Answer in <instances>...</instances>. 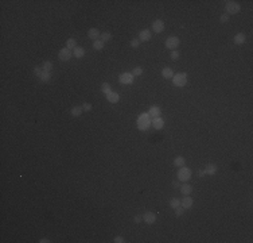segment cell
<instances>
[{"label":"cell","mask_w":253,"mask_h":243,"mask_svg":"<svg viewBox=\"0 0 253 243\" xmlns=\"http://www.w3.org/2000/svg\"><path fill=\"white\" fill-rule=\"evenodd\" d=\"M183 214H184V208L182 207V205H179L178 208H175V215H176L178 217H180Z\"/></svg>","instance_id":"31"},{"label":"cell","mask_w":253,"mask_h":243,"mask_svg":"<svg viewBox=\"0 0 253 243\" xmlns=\"http://www.w3.org/2000/svg\"><path fill=\"white\" fill-rule=\"evenodd\" d=\"M39 242H41V243H49V242H50V240H49V239H47V238H42V239H41V240H39Z\"/></svg>","instance_id":"41"},{"label":"cell","mask_w":253,"mask_h":243,"mask_svg":"<svg viewBox=\"0 0 253 243\" xmlns=\"http://www.w3.org/2000/svg\"><path fill=\"white\" fill-rule=\"evenodd\" d=\"M140 46V41L137 38H135V39H132L131 41V47H133V49H137V47Z\"/></svg>","instance_id":"34"},{"label":"cell","mask_w":253,"mask_h":243,"mask_svg":"<svg viewBox=\"0 0 253 243\" xmlns=\"http://www.w3.org/2000/svg\"><path fill=\"white\" fill-rule=\"evenodd\" d=\"M100 31H98V29H96V27H92V29L87 31V37H89L92 41H97V39L100 38Z\"/></svg>","instance_id":"11"},{"label":"cell","mask_w":253,"mask_h":243,"mask_svg":"<svg viewBox=\"0 0 253 243\" xmlns=\"http://www.w3.org/2000/svg\"><path fill=\"white\" fill-rule=\"evenodd\" d=\"M143 220L147 223V224H154L156 222V215L154 212H146L143 215Z\"/></svg>","instance_id":"10"},{"label":"cell","mask_w":253,"mask_h":243,"mask_svg":"<svg viewBox=\"0 0 253 243\" xmlns=\"http://www.w3.org/2000/svg\"><path fill=\"white\" fill-rule=\"evenodd\" d=\"M104 46H105V43L101 41V39H97V41H93V49L94 50H102L104 49Z\"/></svg>","instance_id":"25"},{"label":"cell","mask_w":253,"mask_h":243,"mask_svg":"<svg viewBox=\"0 0 253 243\" xmlns=\"http://www.w3.org/2000/svg\"><path fill=\"white\" fill-rule=\"evenodd\" d=\"M143 220V216H140V215H136V216L133 217V222L135 223H140Z\"/></svg>","instance_id":"38"},{"label":"cell","mask_w":253,"mask_h":243,"mask_svg":"<svg viewBox=\"0 0 253 243\" xmlns=\"http://www.w3.org/2000/svg\"><path fill=\"white\" fill-rule=\"evenodd\" d=\"M92 108H93V106H92L90 103H84V106H82L84 112H90V111H92Z\"/></svg>","instance_id":"33"},{"label":"cell","mask_w":253,"mask_h":243,"mask_svg":"<svg viewBox=\"0 0 253 243\" xmlns=\"http://www.w3.org/2000/svg\"><path fill=\"white\" fill-rule=\"evenodd\" d=\"M219 21H221V23H226V22H229V15L222 14L221 16H219Z\"/></svg>","instance_id":"36"},{"label":"cell","mask_w":253,"mask_h":243,"mask_svg":"<svg viewBox=\"0 0 253 243\" xmlns=\"http://www.w3.org/2000/svg\"><path fill=\"white\" fill-rule=\"evenodd\" d=\"M179 205H180V200L179 199H172L171 201H170V207L174 208V209H175V208H178Z\"/></svg>","instance_id":"30"},{"label":"cell","mask_w":253,"mask_h":243,"mask_svg":"<svg viewBox=\"0 0 253 243\" xmlns=\"http://www.w3.org/2000/svg\"><path fill=\"white\" fill-rule=\"evenodd\" d=\"M184 164H186V159L183 158V157H176V158L174 159V165L176 167H182V166H184Z\"/></svg>","instance_id":"22"},{"label":"cell","mask_w":253,"mask_h":243,"mask_svg":"<svg viewBox=\"0 0 253 243\" xmlns=\"http://www.w3.org/2000/svg\"><path fill=\"white\" fill-rule=\"evenodd\" d=\"M82 112H84V109H82V107H73V108L70 109V114H71V116L74 117H78L82 115Z\"/></svg>","instance_id":"20"},{"label":"cell","mask_w":253,"mask_h":243,"mask_svg":"<svg viewBox=\"0 0 253 243\" xmlns=\"http://www.w3.org/2000/svg\"><path fill=\"white\" fill-rule=\"evenodd\" d=\"M66 47L67 49H70V50H74L77 47V41L74 38H69L66 41Z\"/></svg>","instance_id":"23"},{"label":"cell","mask_w":253,"mask_h":243,"mask_svg":"<svg viewBox=\"0 0 253 243\" xmlns=\"http://www.w3.org/2000/svg\"><path fill=\"white\" fill-rule=\"evenodd\" d=\"M205 174H206L205 169H203V170H199V172H198V176H199V177H205Z\"/></svg>","instance_id":"40"},{"label":"cell","mask_w":253,"mask_h":243,"mask_svg":"<svg viewBox=\"0 0 253 243\" xmlns=\"http://www.w3.org/2000/svg\"><path fill=\"white\" fill-rule=\"evenodd\" d=\"M172 186H174L175 189L180 188V181H179V180H178V181H174V182H172Z\"/></svg>","instance_id":"39"},{"label":"cell","mask_w":253,"mask_h":243,"mask_svg":"<svg viewBox=\"0 0 253 243\" xmlns=\"http://www.w3.org/2000/svg\"><path fill=\"white\" fill-rule=\"evenodd\" d=\"M34 73H35V76L41 77V74L43 73V69H42V66H39V65H36V66L34 68Z\"/></svg>","instance_id":"32"},{"label":"cell","mask_w":253,"mask_h":243,"mask_svg":"<svg viewBox=\"0 0 253 243\" xmlns=\"http://www.w3.org/2000/svg\"><path fill=\"white\" fill-rule=\"evenodd\" d=\"M190 178H191V170L186 166L179 167V170H178V180H179V181H183V182H187Z\"/></svg>","instance_id":"3"},{"label":"cell","mask_w":253,"mask_h":243,"mask_svg":"<svg viewBox=\"0 0 253 243\" xmlns=\"http://www.w3.org/2000/svg\"><path fill=\"white\" fill-rule=\"evenodd\" d=\"M73 56L76 57V58H82V57L85 56V49L84 47H79V46H77L76 49L73 50Z\"/></svg>","instance_id":"19"},{"label":"cell","mask_w":253,"mask_h":243,"mask_svg":"<svg viewBox=\"0 0 253 243\" xmlns=\"http://www.w3.org/2000/svg\"><path fill=\"white\" fill-rule=\"evenodd\" d=\"M180 192H182V195H184V196H190L191 192H192V186L189 184L180 185Z\"/></svg>","instance_id":"16"},{"label":"cell","mask_w":253,"mask_h":243,"mask_svg":"<svg viewBox=\"0 0 253 243\" xmlns=\"http://www.w3.org/2000/svg\"><path fill=\"white\" fill-rule=\"evenodd\" d=\"M113 242L114 243H122V242H124V238H122V236H116L113 239Z\"/></svg>","instance_id":"37"},{"label":"cell","mask_w":253,"mask_h":243,"mask_svg":"<svg viewBox=\"0 0 253 243\" xmlns=\"http://www.w3.org/2000/svg\"><path fill=\"white\" fill-rule=\"evenodd\" d=\"M225 8H226V12L227 15L229 14H238L240 10H241V6H240V3H237V1H226V4H225Z\"/></svg>","instance_id":"4"},{"label":"cell","mask_w":253,"mask_h":243,"mask_svg":"<svg viewBox=\"0 0 253 243\" xmlns=\"http://www.w3.org/2000/svg\"><path fill=\"white\" fill-rule=\"evenodd\" d=\"M205 172H206V174L214 176L215 173H217V165H215V164H209V165H206V167H205Z\"/></svg>","instance_id":"17"},{"label":"cell","mask_w":253,"mask_h":243,"mask_svg":"<svg viewBox=\"0 0 253 243\" xmlns=\"http://www.w3.org/2000/svg\"><path fill=\"white\" fill-rule=\"evenodd\" d=\"M151 31H149L148 29H144V30H141V31L139 32V41L140 42H147V41H149L151 39Z\"/></svg>","instance_id":"9"},{"label":"cell","mask_w":253,"mask_h":243,"mask_svg":"<svg viewBox=\"0 0 253 243\" xmlns=\"http://www.w3.org/2000/svg\"><path fill=\"white\" fill-rule=\"evenodd\" d=\"M111 89H112V88H111V84H108V82H104V84L101 85V92H102L104 95L111 93V92H112Z\"/></svg>","instance_id":"26"},{"label":"cell","mask_w":253,"mask_h":243,"mask_svg":"<svg viewBox=\"0 0 253 243\" xmlns=\"http://www.w3.org/2000/svg\"><path fill=\"white\" fill-rule=\"evenodd\" d=\"M148 115L154 119V117H159L160 115H162V111H160V108L157 106H152L151 108L148 109Z\"/></svg>","instance_id":"13"},{"label":"cell","mask_w":253,"mask_h":243,"mask_svg":"<svg viewBox=\"0 0 253 243\" xmlns=\"http://www.w3.org/2000/svg\"><path fill=\"white\" fill-rule=\"evenodd\" d=\"M100 37H101V41L104 42V43H105V42H108V41H111V39H112V34H111V32H108V31H106V32H102V34H101Z\"/></svg>","instance_id":"28"},{"label":"cell","mask_w":253,"mask_h":243,"mask_svg":"<svg viewBox=\"0 0 253 243\" xmlns=\"http://www.w3.org/2000/svg\"><path fill=\"white\" fill-rule=\"evenodd\" d=\"M162 76L164 79H172L174 77V72H172L171 68H164L163 70H162Z\"/></svg>","instance_id":"21"},{"label":"cell","mask_w":253,"mask_h":243,"mask_svg":"<svg viewBox=\"0 0 253 243\" xmlns=\"http://www.w3.org/2000/svg\"><path fill=\"white\" fill-rule=\"evenodd\" d=\"M192 204H194V200H192L191 197H184V199L180 201V205H182L184 209H189V208H191Z\"/></svg>","instance_id":"15"},{"label":"cell","mask_w":253,"mask_h":243,"mask_svg":"<svg viewBox=\"0 0 253 243\" xmlns=\"http://www.w3.org/2000/svg\"><path fill=\"white\" fill-rule=\"evenodd\" d=\"M132 74H133V77H139V76H141L143 74V68H140V66H136L132 70Z\"/></svg>","instance_id":"29"},{"label":"cell","mask_w":253,"mask_h":243,"mask_svg":"<svg viewBox=\"0 0 253 243\" xmlns=\"http://www.w3.org/2000/svg\"><path fill=\"white\" fill-rule=\"evenodd\" d=\"M106 100L109 103H112V104H116V103H119L120 96H119V93H116V92H111V93L106 95Z\"/></svg>","instance_id":"14"},{"label":"cell","mask_w":253,"mask_h":243,"mask_svg":"<svg viewBox=\"0 0 253 243\" xmlns=\"http://www.w3.org/2000/svg\"><path fill=\"white\" fill-rule=\"evenodd\" d=\"M172 84H174L175 87H179V88L184 87V85L187 84V74L186 73L174 74V77H172Z\"/></svg>","instance_id":"2"},{"label":"cell","mask_w":253,"mask_h":243,"mask_svg":"<svg viewBox=\"0 0 253 243\" xmlns=\"http://www.w3.org/2000/svg\"><path fill=\"white\" fill-rule=\"evenodd\" d=\"M180 41L178 37H168L166 39V47L167 49H171V50H176V47L179 46Z\"/></svg>","instance_id":"6"},{"label":"cell","mask_w":253,"mask_h":243,"mask_svg":"<svg viewBox=\"0 0 253 243\" xmlns=\"http://www.w3.org/2000/svg\"><path fill=\"white\" fill-rule=\"evenodd\" d=\"M151 124H152V120L148 114H141L139 116V119H137V128L141 130V131L148 130Z\"/></svg>","instance_id":"1"},{"label":"cell","mask_w":253,"mask_h":243,"mask_svg":"<svg viewBox=\"0 0 253 243\" xmlns=\"http://www.w3.org/2000/svg\"><path fill=\"white\" fill-rule=\"evenodd\" d=\"M152 126H154L155 130H162L164 127V120L162 117H154L152 119Z\"/></svg>","instance_id":"12"},{"label":"cell","mask_w":253,"mask_h":243,"mask_svg":"<svg viewBox=\"0 0 253 243\" xmlns=\"http://www.w3.org/2000/svg\"><path fill=\"white\" fill-rule=\"evenodd\" d=\"M245 41H246V37L242 32H238L237 35H234V43L236 45H244Z\"/></svg>","instance_id":"18"},{"label":"cell","mask_w":253,"mask_h":243,"mask_svg":"<svg viewBox=\"0 0 253 243\" xmlns=\"http://www.w3.org/2000/svg\"><path fill=\"white\" fill-rule=\"evenodd\" d=\"M152 30H154L156 34H160V32H163V31H164V23H163V21H160V19L155 21L154 23H152Z\"/></svg>","instance_id":"8"},{"label":"cell","mask_w":253,"mask_h":243,"mask_svg":"<svg viewBox=\"0 0 253 243\" xmlns=\"http://www.w3.org/2000/svg\"><path fill=\"white\" fill-rule=\"evenodd\" d=\"M42 69H43L44 72H51V69H52V62H51V61H44L43 64H42Z\"/></svg>","instance_id":"27"},{"label":"cell","mask_w":253,"mask_h":243,"mask_svg":"<svg viewBox=\"0 0 253 243\" xmlns=\"http://www.w3.org/2000/svg\"><path fill=\"white\" fill-rule=\"evenodd\" d=\"M179 56H180V53L178 51V50H172V53H171V59L176 61V59L179 58Z\"/></svg>","instance_id":"35"},{"label":"cell","mask_w":253,"mask_h":243,"mask_svg":"<svg viewBox=\"0 0 253 243\" xmlns=\"http://www.w3.org/2000/svg\"><path fill=\"white\" fill-rule=\"evenodd\" d=\"M58 57H59V59H61V61H69V59L73 57V53H71V50H70V49L63 47V49L59 50Z\"/></svg>","instance_id":"7"},{"label":"cell","mask_w":253,"mask_h":243,"mask_svg":"<svg viewBox=\"0 0 253 243\" xmlns=\"http://www.w3.org/2000/svg\"><path fill=\"white\" fill-rule=\"evenodd\" d=\"M39 80H41L42 82H49L50 80H51V73L50 72H44L41 74V77H39Z\"/></svg>","instance_id":"24"},{"label":"cell","mask_w":253,"mask_h":243,"mask_svg":"<svg viewBox=\"0 0 253 243\" xmlns=\"http://www.w3.org/2000/svg\"><path fill=\"white\" fill-rule=\"evenodd\" d=\"M135 81V77L132 73H128V72H125V73H121L119 76V82L122 85H131L133 84Z\"/></svg>","instance_id":"5"}]
</instances>
